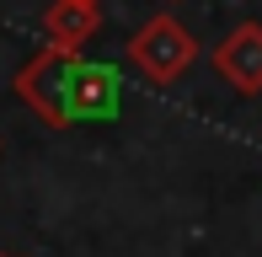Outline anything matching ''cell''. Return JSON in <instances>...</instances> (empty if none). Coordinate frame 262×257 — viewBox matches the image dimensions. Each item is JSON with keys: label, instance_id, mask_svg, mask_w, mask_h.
<instances>
[{"label": "cell", "instance_id": "6da1fadb", "mask_svg": "<svg viewBox=\"0 0 262 257\" xmlns=\"http://www.w3.org/2000/svg\"><path fill=\"white\" fill-rule=\"evenodd\" d=\"M11 86L49 128H75L86 118H113L118 113V75L107 65H86L80 54L38 49L16 70Z\"/></svg>", "mask_w": 262, "mask_h": 257}, {"label": "cell", "instance_id": "7a4b0ae2", "mask_svg": "<svg viewBox=\"0 0 262 257\" xmlns=\"http://www.w3.org/2000/svg\"><path fill=\"white\" fill-rule=\"evenodd\" d=\"M123 54H128V65H134L150 86H177V80L198 65L204 49H198V38L171 16V11H156V16L123 43Z\"/></svg>", "mask_w": 262, "mask_h": 257}, {"label": "cell", "instance_id": "3957f363", "mask_svg": "<svg viewBox=\"0 0 262 257\" xmlns=\"http://www.w3.org/2000/svg\"><path fill=\"white\" fill-rule=\"evenodd\" d=\"M209 65H214V75H220L230 91L257 97L262 91V22H235V27L214 43Z\"/></svg>", "mask_w": 262, "mask_h": 257}, {"label": "cell", "instance_id": "277c9868", "mask_svg": "<svg viewBox=\"0 0 262 257\" xmlns=\"http://www.w3.org/2000/svg\"><path fill=\"white\" fill-rule=\"evenodd\" d=\"M102 32V0H49L43 11V38L59 54H86Z\"/></svg>", "mask_w": 262, "mask_h": 257}]
</instances>
